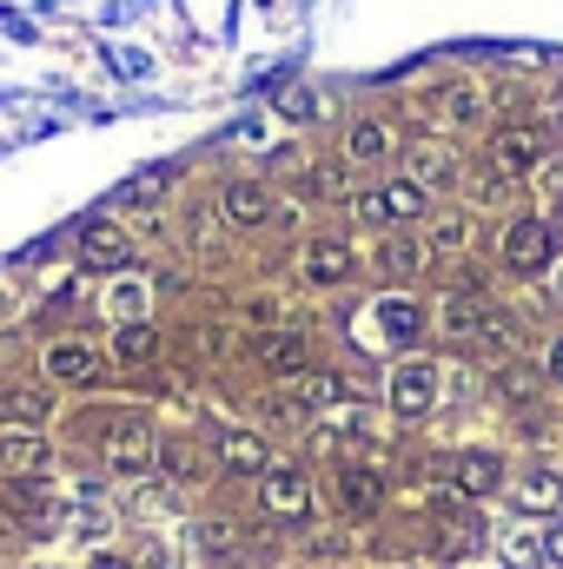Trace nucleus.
<instances>
[{
	"label": "nucleus",
	"mask_w": 563,
	"mask_h": 569,
	"mask_svg": "<svg viewBox=\"0 0 563 569\" xmlns=\"http://www.w3.org/2000/svg\"><path fill=\"white\" fill-rule=\"evenodd\" d=\"M305 192H312V199H338V172H332V166L305 172Z\"/></svg>",
	"instance_id": "obj_31"
},
{
	"label": "nucleus",
	"mask_w": 563,
	"mask_h": 569,
	"mask_svg": "<svg viewBox=\"0 0 563 569\" xmlns=\"http://www.w3.org/2000/svg\"><path fill=\"white\" fill-rule=\"evenodd\" d=\"M352 212H358L365 226H412V219H424V186H412V179L372 186V192L352 199Z\"/></svg>",
	"instance_id": "obj_1"
},
{
	"label": "nucleus",
	"mask_w": 563,
	"mask_h": 569,
	"mask_svg": "<svg viewBox=\"0 0 563 569\" xmlns=\"http://www.w3.org/2000/svg\"><path fill=\"white\" fill-rule=\"evenodd\" d=\"M424 259H431V246H418L412 232H398V239H385V252H378V266H385L392 279H412V272H424Z\"/></svg>",
	"instance_id": "obj_22"
},
{
	"label": "nucleus",
	"mask_w": 563,
	"mask_h": 569,
	"mask_svg": "<svg viewBox=\"0 0 563 569\" xmlns=\"http://www.w3.org/2000/svg\"><path fill=\"white\" fill-rule=\"evenodd\" d=\"M557 259V232L544 219H511L504 226V266L511 272H544Z\"/></svg>",
	"instance_id": "obj_3"
},
{
	"label": "nucleus",
	"mask_w": 563,
	"mask_h": 569,
	"mask_svg": "<svg viewBox=\"0 0 563 569\" xmlns=\"http://www.w3.org/2000/svg\"><path fill=\"white\" fill-rule=\"evenodd\" d=\"M451 179H457V152H451V146H412V186H451Z\"/></svg>",
	"instance_id": "obj_18"
},
{
	"label": "nucleus",
	"mask_w": 563,
	"mask_h": 569,
	"mask_svg": "<svg viewBox=\"0 0 563 569\" xmlns=\"http://www.w3.org/2000/svg\"><path fill=\"white\" fill-rule=\"evenodd\" d=\"M557 503H563V477L557 470H531V477L517 483V510H537V517H544V510H557Z\"/></svg>",
	"instance_id": "obj_23"
},
{
	"label": "nucleus",
	"mask_w": 563,
	"mask_h": 569,
	"mask_svg": "<svg viewBox=\"0 0 563 569\" xmlns=\"http://www.w3.org/2000/svg\"><path fill=\"white\" fill-rule=\"evenodd\" d=\"M0 418H7V425H47V418H53V391H27V385H20V391H0Z\"/></svg>",
	"instance_id": "obj_20"
},
{
	"label": "nucleus",
	"mask_w": 563,
	"mask_h": 569,
	"mask_svg": "<svg viewBox=\"0 0 563 569\" xmlns=\"http://www.w3.org/2000/svg\"><path fill=\"white\" fill-rule=\"evenodd\" d=\"M471 246V219H437V232H431V252H464Z\"/></svg>",
	"instance_id": "obj_28"
},
{
	"label": "nucleus",
	"mask_w": 563,
	"mask_h": 569,
	"mask_svg": "<svg viewBox=\"0 0 563 569\" xmlns=\"http://www.w3.org/2000/svg\"><path fill=\"white\" fill-rule=\"evenodd\" d=\"M444 530H451V537H444V557H464V550H484V523H477V517H451Z\"/></svg>",
	"instance_id": "obj_27"
},
{
	"label": "nucleus",
	"mask_w": 563,
	"mask_h": 569,
	"mask_svg": "<svg viewBox=\"0 0 563 569\" xmlns=\"http://www.w3.org/2000/svg\"><path fill=\"white\" fill-rule=\"evenodd\" d=\"M159 186H166V172H140L113 192V206H146V199H159Z\"/></svg>",
	"instance_id": "obj_29"
},
{
	"label": "nucleus",
	"mask_w": 563,
	"mask_h": 569,
	"mask_svg": "<svg viewBox=\"0 0 563 569\" xmlns=\"http://www.w3.org/2000/svg\"><path fill=\"white\" fill-rule=\"evenodd\" d=\"M100 450H107V470H120V477H140L146 463H152V425L146 418H120V425L100 437Z\"/></svg>",
	"instance_id": "obj_5"
},
{
	"label": "nucleus",
	"mask_w": 563,
	"mask_h": 569,
	"mask_svg": "<svg viewBox=\"0 0 563 569\" xmlns=\"http://www.w3.org/2000/svg\"><path fill=\"white\" fill-rule=\"evenodd\" d=\"M93 569H134V563H120V557H100V563H93Z\"/></svg>",
	"instance_id": "obj_35"
},
{
	"label": "nucleus",
	"mask_w": 563,
	"mask_h": 569,
	"mask_svg": "<svg viewBox=\"0 0 563 569\" xmlns=\"http://www.w3.org/2000/svg\"><path fill=\"white\" fill-rule=\"evenodd\" d=\"M557 298H563V266H557Z\"/></svg>",
	"instance_id": "obj_36"
},
{
	"label": "nucleus",
	"mask_w": 563,
	"mask_h": 569,
	"mask_svg": "<svg viewBox=\"0 0 563 569\" xmlns=\"http://www.w3.org/2000/svg\"><path fill=\"white\" fill-rule=\"evenodd\" d=\"M219 206H226V219H233V226H266V212H273V192H266L259 179H233Z\"/></svg>",
	"instance_id": "obj_12"
},
{
	"label": "nucleus",
	"mask_w": 563,
	"mask_h": 569,
	"mask_svg": "<svg viewBox=\"0 0 563 569\" xmlns=\"http://www.w3.org/2000/svg\"><path fill=\"white\" fill-rule=\"evenodd\" d=\"M544 166V133L537 127H504L497 140H491V179H531Z\"/></svg>",
	"instance_id": "obj_2"
},
{
	"label": "nucleus",
	"mask_w": 563,
	"mask_h": 569,
	"mask_svg": "<svg viewBox=\"0 0 563 569\" xmlns=\"http://www.w3.org/2000/svg\"><path fill=\"white\" fill-rule=\"evenodd\" d=\"M47 457H53V450H47L40 437H0V470H13L20 483H27L33 470H47Z\"/></svg>",
	"instance_id": "obj_21"
},
{
	"label": "nucleus",
	"mask_w": 563,
	"mask_h": 569,
	"mask_svg": "<svg viewBox=\"0 0 563 569\" xmlns=\"http://www.w3.org/2000/svg\"><path fill=\"white\" fill-rule=\"evenodd\" d=\"M497 550H504V563H511V569H537V563H544V550H537V537H531V530H504V543H497Z\"/></svg>",
	"instance_id": "obj_26"
},
{
	"label": "nucleus",
	"mask_w": 563,
	"mask_h": 569,
	"mask_svg": "<svg viewBox=\"0 0 563 569\" xmlns=\"http://www.w3.org/2000/svg\"><path fill=\"white\" fill-rule=\"evenodd\" d=\"M127 252H134V246H127V232H120V226H107V219H93V226L80 232V259H87L93 272H113V266H127Z\"/></svg>",
	"instance_id": "obj_8"
},
{
	"label": "nucleus",
	"mask_w": 563,
	"mask_h": 569,
	"mask_svg": "<svg viewBox=\"0 0 563 569\" xmlns=\"http://www.w3.org/2000/svg\"><path fill=\"white\" fill-rule=\"evenodd\" d=\"M113 351H120L127 365H146V358H159V331H152V325H127V331L113 338Z\"/></svg>",
	"instance_id": "obj_25"
},
{
	"label": "nucleus",
	"mask_w": 563,
	"mask_h": 569,
	"mask_svg": "<svg viewBox=\"0 0 563 569\" xmlns=\"http://www.w3.org/2000/svg\"><path fill=\"white\" fill-rule=\"evenodd\" d=\"M259 510L285 517V523H305L312 517V477L305 470H266L259 477Z\"/></svg>",
	"instance_id": "obj_4"
},
{
	"label": "nucleus",
	"mask_w": 563,
	"mask_h": 569,
	"mask_svg": "<svg viewBox=\"0 0 563 569\" xmlns=\"http://www.w3.org/2000/svg\"><path fill=\"white\" fill-rule=\"evenodd\" d=\"M437 120H444V127H477V120H484V93H477L471 80L444 87V93H437Z\"/></svg>",
	"instance_id": "obj_19"
},
{
	"label": "nucleus",
	"mask_w": 563,
	"mask_h": 569,
	"mask_svg": "<svg viewBox=\"0 0 563 569\" xmlns=\"http://www.w3.org/2000/svg\"><path fill=\"white\" fill-rule=\"evenodd\" d=\"M338 497H345L352 517H372V510L385 503V477L365 470V463H352V470H338Z\"/></svg>",
	"instance_id": "obj_14"
},
{
	"label": "nucleus",
	"mask_w": 563,
	"mask_h": 569,
	"mask_svg": "<svg viewBox=\"0 0 563 569\" xmlns=\"http://www.w3.org/2000/svg\"><path fill=\"white\" fill-rule=\"evenodd\" d=\"M551 378H557V385H563V338H557V345H551Z\"/></svg>",
	"instance_id": "obj_34"
},
{
	"label": "nucleus",
	"mask_w": 563,
	"mask_h": 569,
	"mask_svg": "<svg viewBox=\"0 0 563 569\" xmlns=\"http://www.w3.org/2000/svg\"><path fill=\"white\" fill-rule=\"evenodd\" d=\"M537 550H544V563H557V569H563V523H551V530L537 537Z\"/></svg>",
	"instance_id": "obj_33"
},
{
	"label": "nucleus",
	"mask_w": 563,
	"mask_h": 569,
	"mask_svg": "<svg viewBox=\"0 0 563 569\" xmlns=\"http://www.w3.org/2000/svg\"><path fill=\"white\" fill-rule=\"evenodd\" d=\"M199 550H206V557H233V550H239L233 523H199Z\"/></svg>",
	"instance_id": "obj_30"
},
{
	"label": "nucleus",
	"mask_w": 563,
	"mask_h": 569,
	"mask_svg": "<svg viewBox=\"0 0 563 569\" xmlns=\"http://www.w3.org/2000/svg\"><path fill=\"white\" fill-rule=\"evenodd\" d=\"M431 405H437V365L431 358H405L392 371V411L398 418H424Z\"/></svg>",
	"instance_id": "obj_6"
},
{
	"label": "nucleus",
	"mask_w": 563,
	"mask_h": 569,
	"mask_svg": "<svg viewBox=\"0 0 563 569\" xmlns=\"http://www.w3.org/2000/svg\"><path fill=\"white\" fill-rule=\"evenodd\" d=\"M491 318V298H484V284H457L451 291V305H444V331L451 338H477V325Z\"/></svg>",
	"instance_id": "obj_10"
},
{
	"label": "nucleus",
	"mask_w": 563,
	"mask_h": 569,
	"mask_svg": "<svg viewBox=\"0 0 563 569\" xmlns=\"http://www.w3.org/2000/svg\"><path fill=\"white\" fill-rule=\"evenodd\" d=\"M305 279L312 284H345L352 279V246H345V239H312V246H305Z\"/></svg>",
	"instance_id": "obj_9"
},
{
	"label": "nucleus",
	"mask_w": 563,
	"mask_h": 569,
	"mask_svg": "<svg viewBox=\"0 0 563 569\" xmlns=\"http://www.w3.org/2000/svg\"><path fill=\"white\" fill-rule=\"evenodd\" d=\"M378 331L392 338V345H412V338H424V305H412V298H378Z\"/></svg>",
	"instance_id": "obj_15"
},
{
	"label": "nucleus",
	"mask_w": 563,
	"mask_h": 569,
	"mask_svg": "<svg viewBox=\"0 0 563 569\" xmlns=\"http://www.w3.org/2000/svg\"><path fill=\"white\" fill-rule=\"evenodd\" d=\"M504 483V457L497 450H471V457H457V490L464 497H491Z\"/></svg>",
	"instance_id": "obj_16"
},
{
	"label": "nucleus",
	"mask_w": 563,
	"mask_h": 569,
	"mask_svg": "<svg viewBox=\"0 0 563 569\" xmlns=\"http://www.w3.org/2000/svg\"><path fill=\"white\" fill-rule=\"evenodd\" d=\"M345 159H352V166H378V159H392V127H385V120H358V127L345 133Z\"/></svg>",
	"instance_id": "obj_17"
},
{
	"label": "nucleus",
	"mask_w": 563,
	"mask_h": 569,
	"mask_svg": "<svg viewBox=\"0 0 563 569\" xmlns=\"http://www.w3.org/2000/svg\"><path fill=\"white\" fill-rule=\"evenodd\" d=\"M213 457H219V470L253 477V470H266V437H253V430H219V437H213Z\"/></svg>",
	"instance_id": "obj_7"
},
{
	"label": "nucleus",
	"mask_w": 563,
	"mask_h": 569,
	"mask_svg": "<svg viewBox=\"0 0 563 569\" xmlns=\"http://www.w3.org/2000/svg\"><path fill=\"white\" fill-rule=\"evenodd\" d=\"M152 463H159L172 483H199V450H192V443H159Z\"/></svg>",
	"instance_id": "obj_24"
},
{
	"label": "nucleus",
	"mask_w": 563,
	"mask_h": 569,
	"mask_svg": "<svg viewBox=\"0 0 563 569\" xmlns=\"http://www.w3.org/2000/svg\"><path fill=\"white\" fill-rule=\"evenodd\" d=\"M504 391H511V398H517V405H524V398H531V391H537V378H531V371H524V365H511V371H504Z\"/></svg>",
	"instance_id": "obj_32"
},
{
	"label": "nucleus",
	"mask_w": 563,
	"mask_h": 569,
	"mask_svg": "<svg viewBox=\"0 0 563 569\" xmlns=\"http://www.w3.org/2000/svg\"><path fill=\"white\" fill-rule=\"evenodd\" d=\"M305 358H312V345H305L298 331H266V338H259V365H266L273 378H298Z\"/></svg>",
	"instance_id": "obj_11"
},
{
	"label": "nucleus",
	"mask_w": 563,
	"mask_h": 569,
	"mask_svg": "<svg viewBox=\"0 0 563 569\" xmlns=\"http://www.w3.org/2000/svg\"><path fill=\"white\" fill-rule=\"evenodd\" d=\"M47 378L53 385H93L100 378V358L87 345H47Z\"/></svg>",
	"instance_id": "obj_13"
}]
</instances>
